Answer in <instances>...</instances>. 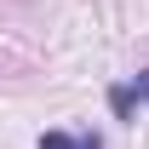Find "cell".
Masks as SVG:
<instances>
[{"instance_id": "cell-1", "label": "cell", "mask_w": 149, "mask_h": 149, "mask_svg": "<svg viewBox=\"0 0 149 149\" xmlns=\"http://www.w3.org/2000/svg\"><path fill=\"white\" fill-rule=\"evenodd\" d=\"M149 103V69H143V80H126V86H109V109H115V120H126L132 109H143Z\"/></svg>"}, {"instance_id": "cell-2", "label": "cell", "mask_w": 149, "mask_h": 149, "mask_svg": "<svg viewBox=\"0 0 149 149\" xmlns=\"http://www.w3.org/2000/svg\"><path fill=\"white\" fill-rule=\"evenodd\" d=\"M40 149H103V138L97 132H40Z\"/></svg>"}]
</instances>
